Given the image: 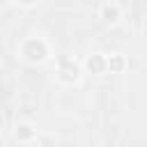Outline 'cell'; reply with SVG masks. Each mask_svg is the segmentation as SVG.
Listing matches in <instances>:
<instances>
[{
  "instance_id": "obj_1",
  "label": "cell",
  "mask_w": 147,
  "mask_h": 147,
  "mask_svg": "<svg viewBox=\"0 0 147 147\" xmlns=\"http://www.w3.org/2000/svg\"><path fill=\"white\" fill-rule=\"evenodd\" d=\"M16 55H18V60H23L30 67H41V64H46V62H51L55 57L51 41L46 37H41V34L23 37L18 41V46H16Z\"/></svg>"
},
{
  "instance_id": "obj_2",
  "label": "cell",
  "mask_w": 147,
  "mask_h": 147,
  "mask_svg": "<svg viewBox=\"0 0 147 147\" xmlns=\"http://www.w3.org/2000/svg\"><path fill=\"white\" fill-rule=\"evenodd\" d=\"M53 76L60 85L76 87L83 83V78L87 74H85L83 60H76L74 55H57V57H53Z\"/></svg>"
},
{
  "instance_id": "obj_3",
  "label": "cell",
  "mask_w": 147,
  "mask_h": 147,
  "mask_svg": "<svg viewBox=\"0 0 147 147\" xmlns=\"http://www.w3.org/2000/svg\"><path fill=\"white\" fill-rule=\"evenodd\" d=\"M11 140L16 145H34L39 142V129L30 119H18L11 129Z\"/></svg>"
},
{
  "instance_id": "obj_4",
  "label": "cell",
  "mask_w": 147,
  "mask_h": 147,
  "mask_svg": "<svg viewBox=\"0 0 147 147\" xmlns=\"http://www.w3.org/2000/svg\"><path fill=\"white\" fill-rule=\"evenodd\" d=\"M99 21L106 28H115L124 21V7L117 0H106L99 5Z\"/></svg>"
},
{
  "instance_id": "obj_5",
  "label": "cell",
  "mask_w": 147,
  "mask_h": 147,
  "mask_svg": "<svg viewBox=\"0 0 147 147\" xmlns=\"http://www.w3.org/2000/svg\"><path fill=\"white\" fill-rule=\"evenodd\" d=\"M83 67H85V74H87V76L103 78L106 74H110V71H108V53H103V51H92L90 55H85Z\"/></svg>"
},
{
  "instance_id": "obj_6",
  "label": "cell",
  "mask_w": 147,
  "mask_h": 147,
  "mask_svg": "<svg viewBox=\"0 0 147 147\" xmlns=\"http://www.w3.org/2000/svg\"><path fill=\"white\" fill-rule=\"evenodd\" d=\"M129 69V57L119 51H113L108 53V71L110 74H124Z\"/></svg>"
},
{
  "instance_id": "obj_7",
  "label": "cell",
  "mask_w": 147,
  "mask_h": 147,
  "mask_svg": "<svg viewBox=\"0 0 147 147\" xmlns=\"http://www.w3.org/2000/svg\"><path fill=\"white\" fill-rule=\"evenodd\" d=\"M21 9H34V7H39V2L41 0H14Z\"/></svg>"
}]
</instances>
